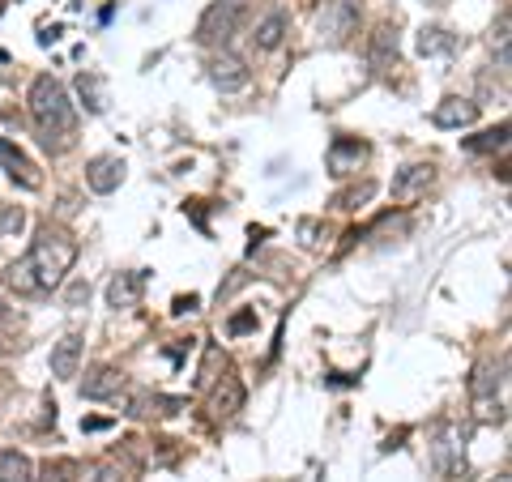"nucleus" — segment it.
<instances>
[{"instance_id": "3", "label": "nucleus", "mask_w": 512, "mask_h": 482, "mask_svg": "<svg viewBox=\"0 0 512 482\" xmlns=\"http://www.w3.org/2000/svg\"><path fill=\"white\" fill-rule=\"evenodd\" d=\"M239 26H244V0H214L197 22V43L205 47H227Z\"/></svg>"}, {"instance_id": "29", "label": "nucleus", "mask_w": 512, "mask_h": 482, "mask_svg": "<svg viewBox=\"0 0 512 482\" xmlns=\"http://www.w3.org/2000/svg\"><path fill=\"white\" fill-rule=\"evenodd\" d=\"M372 192H376L372 184H363L359 192H346V197H342V210H355V205H359V201H367V197H372Z\"/></svg>"}, {"instance_id": "9", "label": "nucleus", "mask_w": 512, "mask_h": 482, "mask_svg": "<svg viewBox=\"0 0 512 482\" xmlns=\"http://www.w3.org/2000/svg\"><path fill=\"white\" fill-rule=\"evenodd\" d=\"M184 401L180 397H163V393H133L128 397V419H171Z\"/></svg>"}, {"instance_id": "28", "label": "nucleus", "mask_w": 512, "mask_h": 482, "mask_svg": "<svg viewBox=\"0 0 512 482\" xmlns=\"http://www.w3.org/2000/svg\"><path fill=\"white\" fill-rule=\"evenodd\" d=\"M299 235H303V244H308V248H320V222L303 218V222H299Z\"/></svg>"}, {"instance_id": "26", "label": "nucleus", "mask_w": 512, "mask_h": 482, "mask_svg": "<svg viewBox=\"0 0 512 482\" xmlns=\"http://www.w3.org/2000/svg\"><path fill=\"white\" fill-rule=\"evenodd\" d=\"M227 329H231L235 337H239V333H252V329H256V312H252V308H244V312H235Z\"/></svg>"}, {"instance_id": "36", "label": "nucleus", "mask_w": 512, "mask_h": 482, "mask_svg": "<svg viewBox=\"0 0 512 482\" xmlns=\"http://www.w3.org/2000/svg\"><path fill=\"white\" fill-rule=\"evenodd\" d=\"M0 235H5V231H0Z\"/></svg>"}, {"instance_id": "11", "label": "nucleus", "mask_w": 512, "mask_h": 482, "mask_svg": "<svg viewBox=\"0 0 512 482\" xmlns=\"http://www.w3.org/2000/svg\"><path fill=\"white\" fill-rule=\"evenodd\" d=\"M0 167H5L9 175H13V180H18L22 188H39L43 184V175H39V167L35 163H30V158L18 150V146H13V141L9 137H0Z\"/></svg>"}, {"instance_id": "2", "label": "nucleus", "mask_w": 512, "mask_h": 482, "mask_svg": "<svg viewBox=\"0 0 512 482\" xmlns=\"http://www.w3.org/2000/svg\"><path fill=\"white\" fill-rule=\"evenodd\" d=\"M30 116H35L43 133H73L77 111L69 103V90H64L52 73L35 77V86H30Z\"/></svg>"}, {"instance_id": "21", "label": "nucleus", "mask_w": 512, "mask_h": 482, "mask_svg": "<svg viewBox=\"0 0 512 482\" xmlns=\"http://www.w3.org/2000/svg\"><path fill=\"white\" fill-rule=\"evenodd\" d=\"M256 47H261V52H274V47L286 39V13H269V18L256 26Z\"/></svg>"}, {"instance_id": "33", "label": "nucleus", "mask_w": 512, "mask_h": 482, "mask_svg": "<svg viewBox=\"0 0 512 482\" xmlns=\"http://www.w3.org/2000/svg\"><path fill=\"white\" fill-rule=\"evenodd\" d=\"M431 5H444V0H431Z\"/></svg>"}, {"instance_id": "22", "label": "nucleus", "mask_w": 512, "mask_h": 482, "mask_svg": "<svg viewBox=\"0 0 512 482\" xmlns=\"http://www.w3.org/2000/svg\"><path fill=\"white\" fill-rule=\"evenodd\" d=\"M466 146H470L474 154H491V150H504V146H508V124H500V128H487V133L470 137Z\"/></svg>"}, {"instance_id": "16", "label": "nucleus", "mask_w": 512, "mask_h": 482, "mask_svg": "<svg viewBox=\"0 0 512 482\" xmlns=\"http://www.w3.org/2000/svg\"><path fill=\"white\" fill-rule=\"evenodd\" d=\"M367 60H372L376 73H389L397 64V30L393 26H376L372 47H367Z\"/></svg>"}, {"instance_id": "24", "label": "nucleus", "mask_w": 512, "mask_h": 482, "mask_svg": "<svg viewBox=\"0 0 512 482\" xmlns=\"http://www.w3.org/2000/svg\"><path fill=\"white\" fill-rule=\"evenodd\" d=\"M69 474H77L73 461H47L43 465V482H69Z\"/></svg>"}, {"instance_id": "17", "label": "nucleus", "mask_w": 512, "mask_h": 482, "mask_svg": "<svg viewBox=\"0 0 512 482\" xmlns=\"http://www.w3.org/2000/svg\"><path fill=\"white\" fill-rule=\"evenodd\" d=\"M235 410H244V384H239L235 376H227V380H222L218 389H214V397H210V414L222 423V419H231Z\"/></svg>"}, {"instance_id": "31", "label": "nucleus", "mask_w": 512, "mask_h": 482, "mask_svg": "<svg viewBox=\"0 0 512 482\" xmlns=\"http://www.w3.org/2000/svg\"><path fill=\"white\" fill-rule=\"evenodd\" d=\"M111 423L107 419H82V431H107Z\"/></svg>"}, {"instance_id": "30", "label": "nucleus", "mask_w": 512, "mask_h": 482, "mask_svg": "<svg viewBox=\"0 0 512 482\" xmlns=\"http://www.w3.org/2000/svg\"><path fill=\"white\" fill-rule=\"evenodd\" d=\"M197 308H201V299H197V295H180L171 312H175V316H184V312H197Z\"/></svg>"}, {"instance_id": "20", "label": "nucleus", "mask_w": 512, "mask_h": 482, "mask_svg": "<svg viewBox=\"0 0 512 482\" xmlns=\"http://www.w3.org/2000/svg\"><path fill=\"white\" fill-rule=\"evenodd\" d=\"M0 482H35V465H30L26 453H9L0 457Z\"/></svg>"}, {"instance_id": "18", "label": "nucleus", "mask_w": 512, "mask_h": 482, "mask_svg": "<svg viewBox=\"0 0 512 482\" xmlns=\"http://www.w3.org/2000/svg\"><path fill=\"white\" fill-rule=\"evenodd\" d=\"M504 359L500 363H483V367H478V376L470 380V393L474 397H491L495 389H504Z\"/></svg>"}, {"instance_id": "14", "label": "nucleus", "mask_w": 512, "mask_h": 482, "mask_svg": "<svg viewBox=\"0 0 512 482\" xmlns=\"http://www.w3.org/2000/svg\"><path fill=\"white\" fill-rule=\"evenodd\" d=\"M141 291H146V273H116L107 282V303L111 308H137Z\"/></svg>"}, {"instance_id": "8", "label": "nucleus", "mask_w": 512, "mask_h": 482, "mask_svg": "<svg viewBox=\"0 0 512 482\" xmlns=\"http://www.w3.org/2000/svg\"><path fill=\"white\" fill-rule=\"evenodd\" d=\"M431 175H436V167H431V163H410V167H402V175L393 180V201H402V205L419 201L423 192L431 188Z\"/></svg>"}, {"instance_id": "35", "label": "nucleus", "mask_w": 512, "mask_h": 482, "mask_svg": "<svg viewBox=\"0 0 512 482\" xmlns=\"http://www.w3.org/2000/svg\"><path fill=\"white\" fill-rule=\"evenodd\" d=\"M0 282H5V278H0Z\"/></svg>"}, {"instance_id": "32", "label": "nucleus", "mask_w": 512, "mask_h": 482, "mask_svg": "<svg viewBox=\"0 0 512 482\" xmlns=\"http://www.w3.org/2000/svg\"><path fill=\"white\" fill-rule=\"evenodd\" d=\"M495 482H508V474H500V478H495Z\"/></svg>"}, {"instance_id": "25", "label": "nucleus", "mask_w": 512, "mask_h": 482, "mask_svg": "<svg viewBox=\"0 0 512 482\" xmlns=\"http://www.w3.org/2000/svg\"><path fill=\"white\" fill-rule=\"evenodd\" d=\"M82 482H120V474L111 470V465L94 461V465H86V470H82Z\"/></svg>"}, {"instance_id": "13", "label": "nucleus", "mask_w": 512, "mask_h": 482, "mask_svg": "<svg viewBox=\"0 0 512 482\" xmlns=\"http://www.w3.org/2000/svg\"><path fill=\"white\" fill-rule=\"evenodd\" d=\"M77 367H82V337L77 333H64L56 350H52V376L56 380H73Z\"/></svg>"}, {"instance_id": "6", "label": "nucleus", "mask_w": 512, "mask_h": 482, "mask_svg": "<svg viewBox=\"0 0 512 482\" xmlns=\"http://www.w3.org/2000/svg\"><path fill=\"white\" fill-rule=\"evenodd\" d=\"M86 184L90 192H99V197H107V192H116L124 184V158L116 154H99V158H90V167H86Z\"/></svg>"}, {"instance_id": "12", "label": "nucleus", "mask_w": 512, "mask_h": 482, "mask_svg": "<svg viewBox=\"0 0 512 482\" xmlns=\"http://www.w3.org/2000/svg\"><path fill=\"white\" fill-rule=\"evenodd\" d=\"M478 120V103L474 99H444L436 111H431V124L436 128H470Z\"/></svg>"}, {"instance_id": "1", "label": "nucleus", "mask_w": 512, "mask_h": 482, "mask_svg": "<svg viewBox=\"0 0 512 482\" xmlns=\"http://www.w3.org/2000/svg\"><path fill=\"white\" fill-rule=\"evenodd\" d=\"M73 261H77V239L69 231L52 227V222H43L30 252L9 265V286L18 295H47L64 282V273L73 269Z\"/></svg>"}, {"instance_id": "34", "label": "nucleus", "mask_w": 512, "mask_h": 482, "mask_svg": "<svg viewBox=\"0 0 512 482\" xmlns=\"http://www.w3.org/2000/svg\"><path fill=\"white\" fill-rule=\"evenodd\" d=\"M0 9H5V0H0Z\"/></svg>"}, {"instance_id": "10", "label": "nucleus", "mask_w": 512, "mask_h": 482, "mask_svg": "<svg viewBox=\"0 0 512 482\" xmlns=\"http://www.w3.org/2000/svg\"><path fill=\"white\" fill-rule=\"evenodd\" d=\"M431 453H436V470H440L444 478H457L461 470H466V444L457 440L453 427L440 431V440H436V448H431Z\"/></svg>"}, {"instance_id": "4", "label": "nucleus", "mask_w": 512, "mask_h": 482, "mask_svg": "<svg viewBox=\"0 0 512 482\" xmlns=\"http://www.w3.org/2000/svg\"><path fill=\"white\" fill-rule=\"evenodd\" d=\"M355 26H359V0H325L320 13H316V30L329 47L346 43L350 35H355Z\"/></svg>"}, {"instance_id": "23", "label": "nucleus", "mask_w": 512, "mask_h": 482, "mask_svg": "<svg viewBox=\"0 0 512 482\" xmlns=\"http://www.w3.org/2000/svg\"><path fill=\"white\" fill-rule=\"evenodd\" d=\"M77 90H82V99L90 103V111H103V86H99V77L82 73V77H77Z\"/></svg>"}, {"instance_id": "15", "label": "nucleus", "mask_w": 512, "mask_h": 482, "mask_svg": "<svg viewBox=\"0 0 512 482\" xmlns=\"http://www.w3.org/2000/svg\"><path fill=\"white\" fill-rule=\"evenodd\" d=\"M120 393H124V372H116V367H99V372H90L82 380V397H90V401H107Z\"/></svg>"}, {"instance_id": "27", "label": "nucleus", "mask_w": 512, "mask_h": 482, "mask_svg": "<svg viewBox=\"0 0 512 482\" xmlns=\"http://www.w3.org/2000/svg\"><path fill=\"white\" fill-rule=\"evenodd\" d=\"M86 299H90V282H73L69 291H64V303H69V308H82Z\"/></svg>"}, {"instance_id": "5", "label": "nucleus", "mask_w": 512, "mask_h": 482, "mask_svg": "<svg viewBox=\"0 0 512 482\" xmlns=\"http://www.w3.org/2000/svg\"><path fill=\"white\" fill-rule=\"evenodd\" d=\"M210 82L222 90V94H235V90H244L252 82V73H248V64L231 56V52H222L210 60Z\"/></svg>"}, {"instance_id": "7", "label": "nucleus", "mask_w": 512, "mask_h": 482, "mask_svg": "<svg viewBox=\"0 0 512 482\" xmlns=\"http://www.w3.org/2000/svg\"><path fill=\"white\" fill-rule=\"evenodd\" d=\"M363 163H367V141H359V137H338V141L329 146V171L342 175V180H346V175H355Z\"/></svg>"}, {"instance_id": "19", "label": "nucleus", "mask_w": 512, "mask_h": 482, "mask_svg": "<svg viewBox=\"0 0 512 482\" xmlns=\"http://www.w3.org/2000/svg\"><path fill=\"white\" fill-rule=\"evenodd\" d=\"M457 39L448 35L444 26H423L419 30V56H444V52H453Z\"/></svg>"}]
</instances>
